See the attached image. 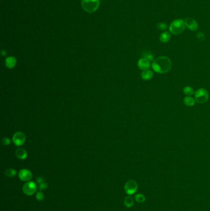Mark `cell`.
Masks as SVG:
<instances>
[{
    "instance_id": "cell-1",
    "label": "cell",
    "mask_w": 210,
    "mask_h": 211,
    "mask_svg": "<svg viewBox=\"0 0 210 211\" xmlns=\"http://www.w3.org/2000/svg\"><path fill=\"white\" fill-rule=\"evenodd\" d=\"M154 71L158 74H166L170 71L172 67L171 59L166 56H160L155 59L152 64Z\"/></svg>"
},
{
    "instance_id": "cell-2",
    "label": "cell",
    "mask_w": 210,
    "mask_h": 211,
    "mask_svg": "<svg viewBox=\"0 0 210 211\" xmlns=\"http://www.w3.org/2000/svg\"><path fill=\"white\" fill-rule=\"evenodd\" d=\"M81 5L85 11L92 13L99 9L100 1L99 0H82Z\"/></svg>"
},
{
    "instance_id": "cell-3",
    "label": "cell",
    "mask_w": 210,
    "mask_h": 211,
    "mask_svg": "<svg viewBox=\"0 0 210 211\" xmlns=\"http://www.w3.org/2000/svg\"><path fill=\"white\" fill-rule=\"evenodd\" d=\"M185 22L182 19H177L173 21L169 26V31L172 34H181L185 29Z\"/></svg>"
},
{
    "instance_id": "cell-4",
    "label": "cell",
    "mask_w": 210,
    "mask_h": 211,
    "mask_svg": "<svg viewBox=\"0 0 210 211\" xmlns=\"http://www.w3.org/2000/svg\"><path fill=\"white\" fill-rule=\"evenodd\" d=\"M195 100L196 102L203 104L208 101L209 99V93L208 91L203 88L198 89L194 93Z\"/></svg>"
},
{
    "instance_id": "cell-5",
    "label": "cell",
    "mask_w": 210,
    "mask_h": 211,
    "mask_svg": "<svg viewBox=\"0 0 210 211\" xmlns=\"http://www.w3.org/2000/svg\"><path fill=\"white\" fill-rule=\"evenodd\" d=\"M37 184L33 182H26L22 188L23 192L25 195L27 196H31L37 191Z\"/></svg>"
},
{
    "instance_id": "cell-6",
    "label": "cell",
    "mask_w": 210,
    "mask_h": 211,
    "mask_svg": "<svg viewBox=\"0 0 210 211\" xmlns=\"http://www.w3.org/2000/svg\"><path fill=\"white\" fill-rule=\"evenodd\" d=\"M26 137L25 134L22 132H15L12 136V142L16 146H21L25 142Z\"/></svg>"
},
{
    "instance_id": "cell-7",
    "label": "cell",
    "mask_w": 210,
    "mask_h": 211,
    "mask_svg": "<svg viewBox=\"0 0 210 211\" xmlns=\"http://www.w3.org/2000/svg\"><path fill=\"white\" fill-rule=\"evenodd\" d=\"M137 183L135 180H130L128 181L125 185V191L129 195H132L137 190Z\"/></svg>"
},
{
    "instance_id": "cell-8",
    "label": "cell",
    "mask_w": 210,
    "mask_h": 211,
    "mask_svg": "<svg viewBox=\"0 0 210 211\" xmlns=\"http://www.w3.org/2000/svg\"><path fill=\"white\" fill-rule=\"evenodd\" d=\"M19 177L22 182H27L31 180L33 177L32 173L28 169H23L19 172Z\"/></svg>"
},
{
    "instance_id": "cell-9",
    "label": "cell",
    "mask_w": 210,
    "mask_h": 211,
    "mask_svg": "<svg viewBox=\"0 0 210 211\" xmlns=\"http://www.w3.org/2000/svg\"><path fill=\"white\" fill-rule=\"evenodd\" d=\"M137 66L141 70H146L149 69V68L150 67V66H152V65L150 64V61H149L146 58H143L138 61Z\"/></svg>"
},
{
    "instance_id": "cell-10",
    "label": "cell",
    "mask_w": 210,
    "mask_h": 211,
    "mask_svg": "<svg viewBox=\"0 0 210 211\" xmlns=\"http://www.w3.org/2000/svg\"><path fill=\"white\" fill-rule=\"evenodd\" d=\"M185 25L191 30L192 31H195L197 30L199 25L197 22L192 18H187L185 21Z\"/></svg>"
},
{
    "instance_id": "cell-11",
    "label": "cell",
    "mask_w": 210,
    "mask_h": 211,
    "mask_svg": "<svg viewBox=\"0 0 210 211\" xmlns=\"http://www.w3.org/2000/svg\"><path fill=\"white\" fill-rule=\"evenodd\" d=\"M15 156L18 158L19 159L21 160H24L27 157L28 154L27 151L25 149L23 148H18L15 152Z\"/></svg>"
},
{
    "instance_id": "cell-12",
    "label": "cell",
    "mask_w": 210,
    "mask_h": 211,
    "mask_svg": "<svg viewBox=\"0 0 210 211\" xmlns=\"http://www.w3.org/2000/svg\"><path fill=\"white\" fill-rule=\"evenodd\" d=\"M5 65L6 66V67H8V69H13L14 67H15V66L17 64V59L14 56L8 57L5 59Z\"/></svg>"
},
{
    "instance_id": "cell-13",
    "label": "cell",
    "mask_w": 210,
    "mask_h": 211,
    "mask_svg": "<svg viewBox=\"0 0 210 211\" xmlns=\"http://www.w3.org/2000/svg\"><path fill=\"white\" fill-rule=\"evenodd\" d=\"M153 77V72L151 70H149V69L143 70L141 73V78L146 81L152 79Z\"/></svg>"
},
{
    "instance_id": "cell-14",
    "label": "cell",
    "mask_w": 210,
    "mask_h": 211,
    "mask_svg": "<svg viewBox=\"0 0 210 211\" xmlns=\"http://www.w3.org/2000/svg\"><path fill=\"white\" fill-rule=\"evenodd\" d=\"M183 102H184V104L185 106H187L192 107V106H194L196 101H195L194 98H193L191 96H187L184 98Z\"/></svg>"
},
{
    "instance_id": "cell-15",
    "label": "cell",
    "mask_w": 210,
    "mask_h": 211,
    "mask_svg": "<svg viewBox=\"0 0 210 211\" xmlns=\"http://www.w3.org/2000/svg\"><path fill=\"white\" fill-rule=\"evenodd\" d=\"M171 38V35L169 32H165L162 33L160 36V40L162 43H167Z\"/></svg>"
},
{
    "instance_id": "cell-16",
    "label": "cell",
    "mask_w": 210,
    "mask_h": 211,
    "mask_svg": "<svg viewBox=\"0 0 210 211\" xmlns=\"http://www.w3.org/2000/svg\"><path fill=\"white\" fill-rule=\"evenodd\" d=\"M134 199L131 196H126L124 199V204L128 208L131 207L134 205Z\"/></svg>"
},
{
    "instance_id": "cell-17",
    "label": "cell",
    "mask_w": 210,
    "mask_h": 211,
    "mask_svg": "<svg viewBox=\"0 0 210 211\" xmlns=\"http://www.w3.org/2000/svg\"><path fill=\"white\" fill-rule=\"evenodd\" d=\"M183 93L187 95V96H192V95H194V90L192 87L189 86H187L185 87H184L183 89Z\"/></svg>"
},
{
    "instance_id": "cell-18",
    "label": "cell",
    "mask_w": 210,
    "mask_h": 211,
    "mask_svg": "<svg viewBox=\"0 0 210 211\" xmlns=\"http://www.w3.org/2000/svg\"><path fill=\"white\" fill-rule=\"evenodd\" d=\"M16 174L17 171L14 169H8L5 172V175L8 177H13Z\"/></svg>"
},
{
    "instance_id": "cell-19",
    "label": "cell",
    "mask_w": 210,
    "mask_h": 211,
    "mask_svg": "<svg viewBox=\"0 0 210 211\" xmlns=\"http://www.w3.org/2000/svg\"><path fill=\"white\" fill-rule=\"evenodd\" d=\"M136 201L139 203H143L146 201V197L143 194H137L135 196Z\"/></svg>"
},
{
    "instance_id": "cell-20",
    "label": "cell",
    "mask_w": 210,
    "mask_h": 211,
    "mask_svg": "<svg viewBox=\"0 0 210 211\" xmlns=\"http://www.w3.org/2000/svg\"><path fill=\"white\" fill-rule=\"evenodd\" d=\"M143 56V58H146L150 61H153L155 59L153 55L150 52H149V51H146Z\"/></svg>"
},
{
    "instance_id": "cell-21",
    "label": "cell",
    "mask_w": 210,
    "mask_h": 211,
    "mask_svg": "<svg viewBox=\"0 0 210 211\" xmlns=\"http://www.w3.org/2000/svg\"><path fill=\"white\" fill-rule=\"evenodd\" d=\"M36 198L39 201H43L44 199V195L43 194V193L41 191L37 192V194H36Z\"/></svg>"
},
{
    "instance_id": "cell-22",
    "label": "cell",
    "mask_w": 210,
    "mask_h": 211,
    "mask_svg": "<svg viewBox=\"0 0 210 211\" xmlns=\"http://www.w3.org/2000/svg\"><path fill=\"white\" fill-rule=\"evenodd\" d=\"M2 143L3 145L8 146L11 143V139L7 137H5L2 139Z\"/></svg>"
},
{
    "instance_id": "cell-23",
    "label": "cell",
    "mask_w": 210,
    "mask_h": 211,
    "mask_svg": "<svg viewBox=\"0 0 210 211\" xmlns=\"http://www.w3.org/2000/svg\"><path fill=\"white\" fill-rule=\"evenodd\" d=\"M48 187V183H46V182H43L42 183H41V184L39 185V189H40V190H44V189H47Z\"/></svg>"
},
{
    "instance_id": "cell-24",
    "label": "cell",
    "mask_w": 210,
    "mask_h": 211,
    "mask_svg": "<svg viewBox=\"0 0 210 211\" xmlns=\"http://www.w3.org/2000/svg\"><path fill=\"white\" fill-rule=\"evenodd\" d=\"M197 37L198 40H199L200 42H203V41H204V40H205V35H204L202 33H201V32H200V33H199L197 34Z\"/></svg>"
},
{
    "instance_id": "cell-25",
    "label": "cell",
    "mask_w": 210,
    "mask_h": 211,
    "mask_svg": "<svg viewBox=\"0 0 210 211\" xmlns=\"http://www.w3.org/2000/svg\"><path fill=\"white\" fill-rule=\"evenodd\" d=\"M158 28L160 30H165L167 28V26H166V24L161 23V24H158Z\"/></svg>"
},
{
    "instance_id": "cell-26",
    "label": "cell",
    "mask_w": 210,
    "mask_h": 211,
    "mask_svg": "<svg viewBox=\"0 0 210 211\" xmlns=\"http://www.w3.org/2000/svg\"><path fill=\"white\" fill-rule=\"evenodd\" d=\"M44 182V179H43V177H37V183H38V185Z\"/></svg>"
},
{
    "instance_id": "cell-27",
    "label": "cell",
    "mask_w": 210,
    "mask_h": 211,
    "mask_svg": "<svg viewBox=\"0 0 210 211\" xmlns=\"http://www.w3.org/2000/svg\"><path fill=\"white\" fill-rule=\"evenodd\" d=\"M2 54L3 56H6V51L3 50V51H2Z\"/></svg>"
}]
</instances>
